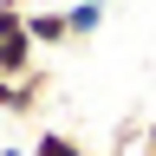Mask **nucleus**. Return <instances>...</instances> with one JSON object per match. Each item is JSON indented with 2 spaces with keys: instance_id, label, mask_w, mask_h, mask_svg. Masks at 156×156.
Wrapping results in <instances>:
<instances>
[{
  "instance_id": "nucleus-2",
  "label": "nucleus",
  "mask_w": 156,
  "mask_h": 156,
  "mask_svg": "<svg viewBox=\"0 0 156 156\" xmlns=\"http://www.w3.org/2000/svg\"><path fill=\"white\" fill-rule=\"evenodd\" d=\"M26 33H33V46H72V20L52 7H26Z\"/></svg>"
},
{
  "instance_id": "nucleus-4",
  "label": "nucleus",
  "mask_w": 156,
  "mask_h": 156,
  "mask_svg": "<svg viewBox=\"0 0 156 156\" xmlns=\"http://www.w3.org/2000/svg\"><path fill=\"white\" fill-rule=\"evenodd\" d=\"M65 20H72V39H91L98 26H104V7H98V0H72Z\"/></svg>"
},
{
  "instance_id": "nucleus-5",
  "label": "nucleus",
  "mask_w": 156,
  "mask_h": 156,
  "mask_svg": "<svg viewBox=\"0 0 156 156\" xmlns=\"http://www.w3.org/2000/svg\"><path fill=\"white\" fill-rule=\"evenodd\" d=\"M33 156H91V150H78L65 130H39V143H33Z\"/></svg>"
},
{
  "instance_id": "nucleus-7",
  "label": "nucleus",
  "mask_w": 156,
  "mask_h": 156,
  "mask_svg": "<svg viewBox=\"0 0 156 156\" xmlns=\"http://www.w3.org/2000/svg\"><path fill=\"white\" fill-rule=\"evenodd\" d=\"M143 156H156V124H150V130H143Z\"/></svg>"
},
{
  "instance_id": "nucleus-6",
  "label": "nucleus",
  "mask_w": 156,
  "mask_h": 156,
  "mask_svg": "<svg viewBox=\"0 0 156 156\" xmlns=\"http://www.w3.org/2000/svg\"><path fill=\"white\" fill-rule=\"evenodd\" d=\"M26 26V7H20V0H0V33H20Z\"/></svg>"
},
{
  "instance_id": "nucleus-8",
  "label": "nucleus",
  "mask_w": 156,
  "mask_h": 156,
  "mask_svg": "<svg viewBox=\"0 0 156 156\" xmlns=\"http://www.w3.org/2000/svg\"><path fill=\"white\" fill-rule=\"evenodd\" d=\"M0 156H33V150H0Z\"/></svg>"
},
{
  "instance_id": "nucleus-3",
  "label": "nucleus",
  "mask_w": 156,
  "mask_h": 156,
  "mask_svg": "<svg viewBox=\"0 0 156 156\" xmlns=\"http://www.w3.org/2000/svg\"><path fill=\"white\" fill-rule=\"evenodd\" d=\"M39 91H46V72H33V78H0V111L26 117V111L39 104Z\"/></svg>"
},
{
  "instance_id": "nucleus-1",
  "label": "nucleus",
  "mask_w": 156,
  "mask_h": 156,
  "mask_svg": "<svg viewBox=\"0 0 156 156\" xmlns=\"http://www.w3.org/2000/svg\"><path fill=\"white\" fill-rule=\"evenodd\" d=\"M39 72V46H33V33L20 26V33H0V78H33Z\"/></svg>"
},
{
  "instance_id": "nucleus-9",
  "label": "nucleus",
  "mask_w": 156,
  "mask_h": 156,
  "mask_svg": "<svg viewBox=\"0 0 156 156\" xmlns=\"http://www.w3.org/2000/svg\"><path fill=\"white\" fill-rule=\"evenodd\" d=\"M98 7H104V0H98Z\"/></svg>"
}]
</instances>
